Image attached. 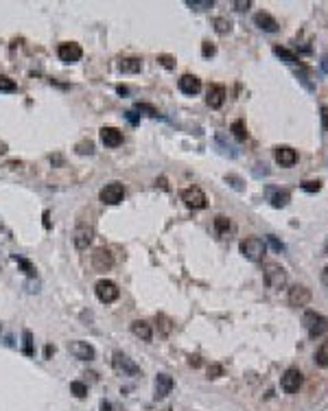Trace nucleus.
<instances>
[{
    "instance_id": "f257e3e1",
    "label": "nucleus",
    "mask_w": 328,
    "mask_h": 411,
    "mask_svg": "<svg viewBox=\"0 0 328 411\" xmlns=\"http://www.w3.org/2000/svg\"><path fill=\"white\" fill-rule=\"evenodd\" d=\"M302 324H304V328H307L311 339H318L322 335H326V331H328V320L322 313H315V311H307L302 317Z\"/></svg>"
},
{
    "instance_id": "f03ea898",
    "label": "nucleus",
    "mask_w": 328,
    "mask_h": 411,
    "mask_svg": "<svg viewBox=\"0 0 328 411\" xmlns=\"http://www.w3.org/2000/svg\"><path fill=\"white\" fill-rule=\"evenodd\" d=\"M239 250L247 260L258 263V260H263L265 252H267V245H265V241L258 239V236H250V239H243L239 243Z\"/></svg>"
},
{
    "instance_id": "7ed1b4c3",
    "label": "nucleus",
    "mask_w": 328,
    "mask_h": 411,
    "mask_svg": "<svg viewBox=\"0 0 328 411\" xmlns=\"http://www.w3.org/2000/svg\"><path fill=\"white\" fill-rule=\"evenodd\" d=\"M112 368L116 370V372H120L123 376H142L140 366H138L134 359L123 355V352H114L112 355Z\"/></svg>"
},
{
    "instance_id": "20e7f679",
    "label": "nucleus",
    "mask_w": 328,
    "mask_h": 411,
    "mask_svg": "<svg viewBox=\"0 0 328 411\" xmlns=\"http://www.w3.org/2000/svg\"><path fill=\"white\" fill-rule=\"evenodd\" d=\"M265 282L269 289H283L287 285V269L278 263L265 265Z\"/></svg>"
},
{
    "instance_id": "39448f33",
    "label": "nucleus",
    "mask_w": 328,
    "mask_h": 411,
    "mask_svg": "<svg viewBox=\"0 0 328 411\" xmlns=\"http://www.w3.org/2000/svg\"><path fill=\"white\" fill-rule=\"evenodd\" d=\"M94 293H96V298H99V302L103 304H112V302H116L118 300V295H120V289L118 285L114 280H99L94 285Z\"/></svg>"
},
{
    "instance_id": "423d86ee",
    "label": "nucleus",
    "mask_w": 328,
    "mask_h": 411,
    "mask_svg": "<svg viewBox=\"0 0 328 411\" xmlns=\"http://www.w3.org/2000/svg\"><path fill=\"white\" fill-rule=\"evenodd\" d=\"M123 197H125V186L120 182H109L105 184V186L101 188V193H99V199L103 201L105 206H116L123 201Z\"/></svg>"
},
{
    "instance_id": "0eeeda50",
    "label": "nucleus",
    "mask_w": 328,
    "mask_h": 411,
    "mask_svg": "<svg viewBox=\"0 0 328 411\" xmlns=\"http://www.w3.org/2000/svg\"><path fill=\"white\" fill-rule=\"evenodd\" d=\"M182 201H184V204H186L188 208H193V210H201V208H206V204H208V199H206L204 190L197 188V186L184 188V190H182Z\"/></svg>"
},
{
    "instance_id": "6e6552de",
    "label": "nucleus",
    "mask_w": 328,
    "mask_h": 411,
    "mask_svg": "<svg viewBox=\"0 0 328 411\" xmlns=\"http://www.w3.org/2000/svg\"><path fill=\"white\" fill-rule=\"evenodd\" d=\"M68 352H70L74 359H79V361H92V359L96 357L94 346L88 344V341H81V339L70 341V344H68Z\"/></svg>"
},
{
    "instance_id": "1a4fd4ad",
    "label": "nucleus",
    "mask_w": 328,
    "mask_h": 411,
    "mask_svg": "<svg viewBox=\"0 0 328 411\" xmlns=\"http://www.w3.org/2000/svg\"><path fill=\"white\" fill-rule=\"evenodd\" d=\"M92 239H94V228L88 223H79L77 228H74V234H72V241H74V247H77L79 252L88 250V245L92 243Z\"/></svg>"
},
{
    "instance_id": "9d476101",
    "label": "nucleus",
    "mask_w": 328,
    "mask_h": 411,
    "mask_svg": "<svg viewBox=\"0 0 328 411\" xmlns=\"http://www.w3.org/2000/svg\"><path fill=\"white\" fill-rule=\"evenodd\" d=\"M81 55H83V50H81V46H79L77 42H64V44L57 46V57H59L64 63L79 61V59H81Z\"/></svg>"
},
{
    "instance_id": "9b49d317",
    "label": "nucleus",
    "mask_w": 328,
    "mask_h": 411,
    "mask_svg": "<svg viewBox=\"0 0 328 411\" xmlns=\"http://www.w3.org/2000/svg\"><path fill=\"white\" fill-rule=\"evenodd\" d=\"M300 385H302V374L298 368H289L283 374V379H280V387H283V392H287V394H296L300 390Z\"/></svg>"
},
{
    "instance_id": "f8f14e48",
    "label": "nucleus",
    "mask_w": 328,
    "mask_h": 411,
    "mask_svg": "<svg viewBox=\"0 0 328 411\" xmlns=\"http://www.w3.org/2000/svg\"><path fill=\"white\" fill-rule=\"evenodd\" d=\"M173 376L169 374H158L155 376V383H153V398L155 401H162V398H166L171 392H173Z\"/></svg>"
},
{
    "instance_id": "ddd939ff",
    "label": "nucleus",
    "mask_w": 328,
    "mask_h": 411,
    "mask_svg": "<svg viewBox=\"0 0 328 411\" xmlns=\"http://www.w3.org/2000/svg\"><path fill=\"white\" fill-rule=\"evenodd\" d=\"M112 265H114V254L107 247H99V250L92 254V267L96 271H107V269H112Z\"/></svg>"
},
{
    "instance_id": "4468645a",
    "label": "nucleus",
    "mask_w": 328,
    "mask_h": 411,
    "mask_svg": "<svg viewBox=\"0 0 328 411\" xmlns=\"http://www.w3.org/2000/svg\"><path fill=\"white\" fill-rule=\"evenodd\" d=\"M177 88H180V92H184V94L195 96V94H199V90H201V79L195 77V74H182V77L177 79Z\"/></svg>"
},
{
    "instance_id": "2eb2a0df",
    "label": "nucleus",
    "mask_w": 328,
    "mask_h": 411,
    "mask_svg": "<svg viewBox=\"0 0 328 411\" xmlns=\"http://www.w3.org/2000/svg\"><path fill=\"white\" fill-rule=\"evenodd\" d=\"M223 101H226V88H223L221 83L208 85V92H206V103H208V107L219 109L223 105Z\"/></svg>"
},
{
    "instance_id": "dca6fc26",
    "label": "nucleus",
    "mask_w": 328,
    "mask_h": 411,
    "mask_svg": "<svg viewBox=\"0 0 328 411\" xmlns=\"http://www.w3.org/2000/svg\"><path fill=\"white\" fill-rule=\"evenodd\" d=\"M311 302V289L296 285L289 289V304L291 306H307Z\"/></svg>"
},
{
    "instance_id": "f3484780",
    "label": "nucleus",
    "mask_w": 328,
    "mask_h": 411,
    "mask_svg": "<svg viewBox=\"0 0 328 411\" xmlns=\"http://www.w3.org/2000/svg\"><path fill=\"white\" fill-rule=\"evenodd\" d=\"M276 162H278L280 166H285V169H291V166L298 162L296 149H291V147H276Z\"/></svg>"
},
{
    "instance_id": "a211bd4d",
    "label": "nucleus",
    "mask_w": 328,
    "mask_h": 411,
    "mask_svg": "<svg viewBox=\"0 0 328 411\" xmlns=\"http://www.w3.org/2000/svg\"><path fill=\"white\" fill-rule=\"evenodd\" d=\"M101 142L105 144V147H118V144H123V131L116 129V127H103L101 129Z\"/></svg>"
},
{
    "instance_id": "6ab92c4d",
    "label": "nucleus",
    "mask_w": 328,
    "mask_h": 411,
    "mask_svg": "<svg viewBox=\"0 0 328 411\" xmlns=\"http://www.w3.org/2000/svg\"><path fill=\"white\" fill-rule=\"evenodd\" d=\"M254 24H256L258 28H263V31H267V33H276V31L280 28L278 20H276L274 15H269L267 11H261V13L254 15Z\"/></svg>"
},
{
    "instance_id": "aec40b11",
    "label": "nucleus",
    "mask_w": 328,
    "mask_h": 411,
    "mask_svg": "<svg viewBox=\"0 0 328 411\" xmlns=\"http://www.w3.org/2000/svg\"><path fill=\"white\" fill-rule=\"evenodd\" d=\"M131 333L136 335L138 339H142V341H151L153 339V331H151V324L145 322V320H136V322H131Z\"/></svg>"
},
{
    "instance_id": "412c9836",
    "label": "nucleus",
    "mask_w": 328,
    "mask_h": 411,
    "mask_svg": "<svg viewBox=\"0 0 328 411\" xmlns=\"http://www.w3.org/2000/svg\"><path fill=\"white\" fill-rule=\"evenodd\" d=\"M118 70L125 74H136L142 70V59L140 57H125L118 61Z\"/></svg>"
},
{
    "instance_id": "4be33fe9",
    "label": "nucleus",
    "mask_w": 328,
    "mask_h": 411,
    "mask_svg": "<svg viewBox=\"0 0 328 411\" xmlns=\"http://www.w3.org/2000/svg\"><path fill=\"white\" fill-rule=\"evenodd\" d=\"M274 55L278 57L280 61L289 63V66H300V59H298V55L293 53V50L285 48V46H274Z\"/></svg>"
},
{
    "instance_id": "5701e85b",
    "label": "nucleus",
    "mask_w": 328,
    "mask_h": 411,
    "mask_svg": "<svg viewBox=\"0 0 328 411\" xmlns=\"http://www.w3.org/2000/svg\"><path fill=\"white\" fill-rule=\"evenodd\" d=\"M289 199H291L289 190H269V201H272L274 208H285L289 204Z\"/></svg>"
},
{
    "instance_id": "b1692460",
    "label": "nucleus",
    "mask_w": 328,
    "mask_h": 411,
    "mask_svg": "<svg viewBox=\"0 0 328 411\" xmlns=\"http://www.w3.org/2000/svg\"><path fill=\"white\" fill-rule=\"evenodd\" d=\"M296 77H298V81H300V83H302L309 92H315V81H313V77H311V70H309L307 66H300V68H298V70H296Z\"/></svg>"
},
{
    "instance_id": "393cba45",
    "label": "nucleus",
    "mask_w": 328,
    "mask_h": 411,
    "mask_svg": "<svg viewBox=\"0 0 328 411\" xmlns=\"http://www.w3.org/2000/svg\"><path fill=\"white\" fill-rule=\"evenodd\" d=\"M212 26H215V31L219 33V35H226V33L232 31V22H230L228 18H223V15L212 18Z\"/></svg>"
},
{
    "instance_id": "a878e982",
    "label": "nucleus",
    "mask_w": 328,
    "mask_h": 411,
    "mask_svg": "<svg viewBox=\"0 0 328 411\" xmlns=\"http://www.w3.org/2000/svg\"><path fill=\"white\" fill-rule=\"evenodd\" d=\"M22 352H24V357L35 355V346H33V333L31 331L22 333Z\"/></svg>"
},
{
    "instance_id": "bb28decb",
    "label": "nucleus",
    "mask_w": 328,
    "mask_h": 411,
    "mask_svg": "<svg viewBox=\"0 0 328 411\" xmlns=\"http://www.w3.org/2000/svg\"><path fill=\"white\" fill-rule=\"evenodd\" d=\"M13 260L18 263V267L22 269V274H24V276L35 278V265H33L31 260H26V258H22V256H13Z\"/></svg>"
},
{
    "instance_id": "cd10ccee",
    "label": "nucleus",
    "mask_w": 328,
    "mask_h": 411,
    "mask_svg": "<svg viewBox=\"0 0 328 411\" xmlns=\"http://www.w3.org/2000/svg\"><path fill=\"white\" fill-rule=\"evenodd\" d=\"M230 131H232V136L237 138V140H245L247 138V127H245V120H234L232 125H230Z\"/></svg>"
},
{
    "instance_id": "c85d7f7f",
    "label": "nucleus",
    "mask_w": 328,
    "mask_h": 411,
    "mask_svg": "<svg viewBox=\"0 0 328 411\" xmlns=\"http://www.w3.org/2000/svg\"><path fill=\"white\" fill-rule=\"evenodd\" d=\"M155 322H158V328L162 335H171V331H173V322H171V317H166L164 313H158L155 315Z\"/></svg>"
},
{
    "instance_id": "c756f323",
    "label": "nucleus",
    "mask_w": 328,
    "mask_h": 411,
    "mask_svg": "<svg viewBox=\"0 0 328 411\" xmlns=\"http://www.w3.org/2000/svg\"><path fill=\"white\" fill-rule=\"evenodd\" d=\"M315 363H318L320 368H328V341H324V344L315 350Z\"/></svg>"
},
{
    "instance_id": "7c9ffc66",
    "label": "nucleus",
    "mask_w": 328,
    "mask_h": 411,
    "mask_svg": "<svg viewBox=\"0 0 328 411\" xmlns=\"http://www.w3.org/2000/svg\"><path fill=\"white\" fill-rule=\"evenodd\" d=\"M186 7H191L193 11H206L215 7V2L212 0H186Z\"/></svg>"
},
{
    "instance_id": "2f4dec72",
    "label": "nucleus",
    "mask_w": 328,
    "mask_h": 411,
    "mask_svg": "<svg viewBox=\"0 0 328 411\" xmlns=\"http://www.w3.org/2000/svg\"><path fill=\"white\" fill-rule=\"evenodd\" d=\"M300 188L304 190V193L313 195V193H320L322 190V182L320 179H304V182L300 184Z\"/></svg>"
},
{
    "instance_id": "473e14b6",
    "label": "nucleus",
    "mask_w": 328,
    "mask_h": 411,
    "mask_svg": "<svg viewBox=\"0 0 328 411\" xmlns=\"http://www.w3.org/2000/svg\"><path fill=\"white\" fill-rule=\"evenodd\" d=\"M230 228H232V223H230L228 217H223V215L215 217V230H217V234H226Z\"/></svg>"
},
{
    "instance_id": "72a5a7b5",
    "label": "nucleus",
    "mask_w": 328,
    "mask_h": 411,
    "mask_svg": "<svg viewBox=\"0 0 328 411\" xmlns=\"http://www.w3.org/2000/svg\"><path fill=\"white\" fill-rule=\"evenodd\" d=\"M74 151H77L79 155H92V153H94V142H92V140H81V142H77Z\"/></svg>"
},
{
    "instance_id": "f704fd0d",
    "label": "nucleus",
    "mask_w": 328,
    "mask_h": 411,
    "mask_svg": "<svg viewBox=\"0 0 328 411\" xmlns=\"http://www.w3.org/2000/svg\"><path fill=\"white\" fill-rule=\"evenodd\" d=\"M18 90V83L13 79H9L7 74H0V92H15Z\"/></svg>"
},
{
    "instance_id": "c9c22d12",
    "label": "nucleus",
    "mask_w": 328,
    "mask_h": 411,
    "mask_svg": "<svg viewBox=\"0 0 328 411\" xmlns=\"http://www.w3.org/2000/svg\"><path fill=\"white\" fill-rule=\"evenodd\" d=\"M70 392L77 398H85V396H88V385L81 383V381H72V383H70Z\"/></svg>"
},
{
    "instance_id": "e433bc0d",
    "label": "nucleus",
    "mask_w": 328,
    "mask_h": 411,
    "mask_svg": "<svg viewBox=\"0 0 328 411\" xmlns=\"http://www.w3.org/2000/svg\"><path fill=\"white\" fill-rule=\"evenodd\" d=\"M136 112L147 114V116H151V118L158 116V109H155V107L151 105V103H140V101H138V103H136Z\"/></svg>"
},
{
    "instance_id": "4c0bfd02",
    "label": "nucleus",
    "mask_w": 328,
    "mask_h": 411,
    "mask_svg": "<svg viewBox=\"0 0 328 411\" xmlns=\"http://www.w3.org/2000/svg\"><path fill=\"white\" fill-rule=\"evenodd\" d=\"M158 63L164 66L166 70H173L175 68V57L173 55H158Z\"/></svg>"
},
{
    "instance_id": "58836bf2",
    "label": "nucleus",
    "mask_w": 328,
    "mask_h": 411,
    "mask_svg": "<svg viewBox=\"0 0 328 411\" xmlns=\"http://www.w3.org/2000/svg\"><path fill=\"white\" fill-rule=\"evenodd\" d=\"M201 55L204 57H215L217 55V46L212 42H204L201 44Z\"/></svg>"
},
{
    "instance_id": "ea45409f",
    "label": "nucleus",
    "mask_w": 328,
    "mask_h": 411,
    "mask_svg": "<svg viewBox=\"0 0 328 411\" xmlns=\"http://www.w3.org/2000/svg\"><path fill=\"white\" fill-rule=\"evenodd\" d=\"M226 182H228L234 190H243V188H245L243 182H241V177H237V175H226Z\"/></svg>"
},
{
    "instance_id": "a19ab883",
    "label": "nucleus",
    "mask_w": 328,
    "mask_h": 411,
    "mask_svg": "<svg viewBox=\"0 0 328 411\" xmlns=\"http://www.w3.org/2000/svg\"><path fill=\"white\" fill-rule=\"evenodd\" d=\"M221 374H223V368L217 366V363H212V366L208 368V379H219Z\"/></svg>"
},
{
    "instance_id": "79ce46f5",
    "label": "nucleus",
    "mask_w": 328,
    "mask_h": 411,
    "mask_svg": "<svg viewBox=\"0 0 328 411\" xmlns=\"http://www.w3.org/2000/svg\"><path fill=\"white\" fill-rule=\"evenodd\" d=\"M269 243H272V247H274L276 252H285V250H287L285 243H283V241H278L276 236H269Z\"/></svg>"
},
{
    "instance_id": "37998d69",
    "label": "nucleus",
    "mask_w": 328,
    "mask_h": 411,
    "mask_svg": "<svg viewBox=\"0 0 328 411\" xmlns=\"http://www.w3.org/2000/svg\"><path fill=\"white\" fill-rule=\"evenodd\" d=\"M234 9H237V11H245V9H250L252 7V2H250V0H234Z\"/></svg>"
},
{
    "instance_id": "c03bdc74",
    "label": "nucleus",
    "mask_w": 328,
    "mask_h": 411,
    "mask_svg": "<svg viewBox=\"0 0 328 411\" xmlns=\"http://www.w3.org/2000/svg\"><path fill=\"white\" fill-rule=\"evenodd\" d=\"M322 129L328 131V105H322Z\"/></svg>"
},
{
    "instance_id": "a18cd8bd",
    "label": "nucleus",
    "mask_w": 328,
    "mask_h": 411,
    "mask_svg": "<svg viewBox=\"0 0 328 411\" xmlns=\"http://www.w3.org/2000/svg\"><path fill=\"white\" fill-rule=\"evenodd\" d=\"M42 225H44V230H50V212L48 210H44V215H42Z\"/></svg>"
},
{
    "instance_id": "49530a36",
    "label": "nucleus",
    "mask_w": 328,
    "mask_h": 411,
    "mask_svg": "<svg viewBox=\"0 0 328 411\" xmlns=\"http://www.w3.org/2000/svg\"><path fill=\"white\" fill-rule=\"evenodd\" d=\"M125 116H127V120H129L131 125H138V123H140V118L136 116V112H125Z\"/></svg>"
},
{
    "instance_id": "de8ad7c7",
    "label": "nucleus",
    "mask_w": 328,
    "mask_h": 411,
    "mask_svg": "<svg viewBox=\"0 0 328 411\" xmlns=\"http://www.w3.org/2000/svg\"><path fill=\"white\" fill-rule=\"evenodd\" d=\"M116 92H118L120 96H127V94H129V88H127V85H116Z\"/></svg>"
},
{
    "instance_id": "09e8293b",
    "label": "nucleus",
    "mask_w": 328,
    "mask_h": 411,
    "mask_svg": "<svg viewBox=\"0 0 328 411\" xmlns=\"http://www.w3.org/2000/svg\"><path fill=\"white\" fill-rule=\"evenodd\" d=\"M53 355H55V346H46V348H44V357L50 359Z\"/></svg>"
},
{
    "instance_id": "8fccbe9b",
    "label": "nucleus",
    "mask_w": 328,
    "mask_h": 411,
    "mask_svg": "<svg viewBox=\"0 0 328 411\" xmlns=\"http://www.w3.org/2000/svg\"><path fill=\"white\" fill-rule=\"evenodd\" d=\"M101 411H114L112 403H109V401H101Z\"/></svg>"
},
{
    "instance_id": "3c124183",
    "label": "nucleus",
    "mask_w": 328,
    "mask_h": 411,
    "mask_svg": "<svg viewBox=\"0 0 328 411\" xmlns=\"http://www.w3.org/2000/svg\"><path fill=\"white\" fill-rule=\"evenodd\" d=\"M188 363H191V366H193V368H199V366H201L199 357H191V359H188Z\"/></svg>"
},
{
    "instance_id": "603ef678",
    "label": "nucleus",
    "mask_w": 328,
    "mask_h": 411,
    "mask_svg": "<svg viewBox=\"0 0 328 411\" xmlns=\"http://www.w3.org/2000/svg\"><path fill=\"white\" fill-rule=\"evenodd\" d=\"M322 70H324V72H328V57H326V55L322 57Z\"/></svg>"
},
{
    "instance_id": "864d4df0",
    "label": "nucleus",
    "mask_w": 328,
    "mask_h": 411,
    "mask_svg": "<svg viewBox=\"0 0 328 411\" xmlns=\"http://www.w3.org/2000/svg\"><path fill=\"white\" fill-rule=\"evenodd\" d=\"M4 151H7V144H4V142H0V153H4Z\"/></svg>"
},
{
    "instance_id": "5fc2aeb1",
    "label": "nucleus",
    "mask_w": 328,
    "mask_h": 411,
    "mask_svg": "<svg viewBox=\"0 0 328 411\" xmlns=\"http://www.w3.org/2000/svg\"><path fill=\"white\" fill-rule=\"evenodd\" d=\"M324 282L328 285V269H324Z\"/></svg>"
},
{
    "instance_id": "6e6d98bb",
    "label": "nucleus",
    "mask_w": 328,
    "mask_h": 411,
    "mask_svg": "<svg viewBox=\"0 0 328 411\" xmlns=\"http://www.w3.org/2000/svg\"><path fill=\"white\" fill-rule=\"evenodd\" d=\"M0 331H2V326H0Z\"/></svg>"
}]
</instances>
